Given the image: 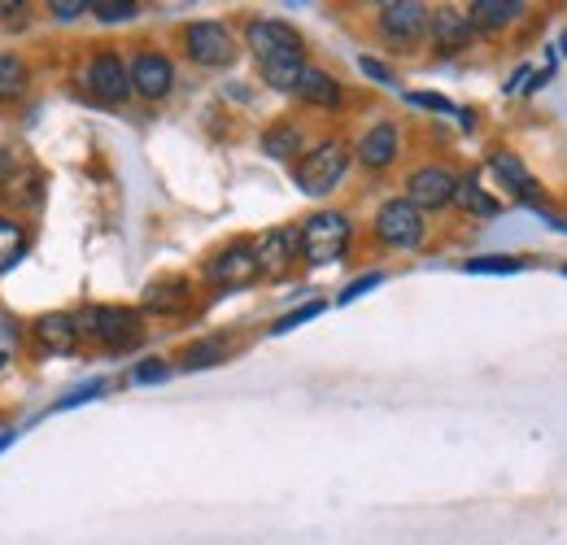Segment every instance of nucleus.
Returning <instances> with one entry per match:
<instances>
[{"mask_svg": "<svg viewBox=\"0 0 567 545\" xmlns=\"http://www.w3.org/2000/svg\"><path fill=\"white\" fill-rule=\"evenodd\" d=\"M494 171L519 193V197H533V175L524 171V162L519 157H511V153H494Z\"/></svg>", "mask_w": 567, "mask_h": 545, "instance_id": "22", "label": "nucleus"}, {"mask_svg": "<svg viewBox=\"0 0 567 545\" xmlns=\"http://www.w3.org/2000/svg\"><path fill=\"white\" fill-rule=\"evenodd\" d=\"M83 88L101 101H127L136 88H132V66L118 58V53H96L87 66H83Z\"/></svg>", "mask_w": 567, "mask_h": 545, "instance_id": "6", "label": "nucleus"}, {"mask_svg": "<svg viewBox=\"0 0 567 545\" xmlns=\"http://www.w3.org/2000/svg\"><path fill=\"white\" fill-rule=\"evenodd\" d=\"M136 380H141V384L166 380V367H162V362H141V367H136Z\"/></svg>", "mask_w": 567, "mask_h": 545, "instance_id": "34", "label": "nucleus"}, {"mask_svg": "<svg viewBox=\"0 0 567 545\" xmlns=\"http://www.w3.org/2000/svg\"><path fill=\"white\" fill-rule=\"evenodd\" d=\"M524 13V0H476L472 9H467V18L476 22V27H506V22H515Z\"/></svg>", "mask_w": 567, "mask_h": 545, "instance_id": "17", "label": "nucleus"}, {"mask_svg": "<svg viewBox=\"0 0 567 545\" xmlns=\"http://www.w3.org/2000/svg\"><path fill=\"white\" fill-rule=\"evenodd\" d=\"M184 44L197 66H231V58H236V40L223 22H193L184 31Z\"/></svg>", "mask_w": 567, "mask_h": 545, "instance_id": "7", "label": "nucleus"}, {"mask_svg": "<svg viewBox=\"0 0 567 545\" xmlns=\"http://www.w3.org/2000/svg\"><path fill=\"white\" fill-rule=\"evenodd\" d=\"M0 367H4V353H0Z\"/></svg>", "mask_w": 567, "mask_h": 545, "instance_id": "36", "label": "nucleus"}, {"mask_svg": "<svg viewBox=\"0 0 567 545\" xmlns=\"http://www.w3.org/2000/svg\"><path fill=\"white\" fill-rule=\"evenodd\" d=\"M564 53H567V35H564Z\"/></svg>", "mask_w": 567, "mask_h": 545, "instance_id": "35", "label": "nucleus"}, {"mask_svg": "<svg viewBox=\"0 0 567 545\" xmlns=\"http://www.w3.org/2000/svg\"><path fill=\"white\" fill-rule=\"evenodd\" d=\"M206 275H210L218 288H245V284H254L262 271H258V254H254V245H231V249L214 254Z\"/></svg>", "mask_w": 567, "mask_h": 545, "instance_id": "10", "label": "nucleus"}, {"mask_svg": "<svg viewBox=\"0 0 567 545\" xmlns=\"http://www.w3.org/2000/svg\"><path fill=\"white\" fill-rule=\"evenodd\" d=\"M49 9H53V18H79V13L92 9V4H83V0H53Z\"/></svg>", "mask_w": 567, "mask_h": 545, "instance_id": "32", "label": "nucleus"}, {"mask_svg": "<svg viewBox=\"0 0 567 545\" xmlns=\"http://www.w3.org/2000/svg\"><path fill=\"white\" fill-rule=\"evenodd\" d=\"M427 31H432V40H436L441 53H463L472 44V35H476V22L463 9H436L432 22H427Z\"/></svg>", "mask_w": 567, "mask_h": 545, "instance_id": "13", "label": "nucleus"}, {"mask_svg": "<svg viewBox=\"0 0 567 545\" xmlns=\"http://www.w3.org/2000/svg\"><path fill=\"white\" fill-rule=\"evenodd\" d=\"M27 254V232L13 218H0V271H9Z\"/></svg>", "mask_w": 567, "mask_h": 545, "instance_id": "20", "label": "nucleus"}, {"mask_svg": "<svg viewBox=\"0 0 567 545\" xmlns=\"http://www.w3.org/2000/svg\"><path fill=\"white\" fill-rule=\"evenodd\" d=\"M297 96L301 101H310V105H337L341 101V83L332 79V74H323V70L306 66V74H301V83H297Z\"/></svg>", "mask_w": 567, "mask_h": 545, "instance_id": "16", "label": "nucleus"}, {"mask_svg": "<svg viewBox=\"0 0 567 545\" xmlns=\"http://www.w3.org/2000/svg\"><path fill=\"white\" fill-rule=\"evenodd\" d=\"M297 249H301V232H292V227H271V232H262L258 245H254V254H258V271L284 275L288 267H292Z\"/></svg>", "mask_w": 567, "mask_h": 545, "instance_id": "11", "label": "nucleus"}, {"mask_svg": "<svg viewBox=\"0 0 567 545\" xmlns=\"http://www.w3.org/2000/svg\"><path fill=\"white\" fill-rule=\"evenodd\" d=\"M454 202L463 205V209H472V214H489V218L497 214V202L489 193H481L476 179H458V197H454Z\"/></svg>", "mask_w": 567, "mask_h": 545, "instance_id": "24", "label": "nucleus"}, {"mask_svg": "<svg viewBox=\"0 0 567 545\" xmlns=\"http://www.w3.org/2000/svg\"><path fill=\"white\" fill-rule=\"evenodd\" d=\"M411 105H424V110H441V114H454V105L436 92H411Z\"/></svg>", "mask_w": 567, "mask_h": 545, "instance_id": "30", "label": "nucleus"}, {"mask_svg": "<svg viewBox=\"0 0 567 545\" xmlns=\"http://www.w3.org/2000/svg\"><path fill=\"white\" fill-rule=\"evenodd\" d=\"M79 332L101 341L105 349H136L141 345V315L127 306H87L79 315Z\"/></svg>", "mask_w": 567, "mask_h": 545, "instance_id": "3", "label": "nucleus"}, {"mask_svg": "<svg viewBox=\"0 0 567 545\" xmlns=\"http://www.w3.org/2000/svg\"><path fill=\"white\" fill-rule=\"evenodd\" d=\"M223 353H227V345L223 341H202L188 349V367L197 371V367H214V362H223Z\"/></svg>", "mask_w": 567, "mask_h": 545, "instance_id": "26", "label": "nucleus"}, {"mask_svg": "<svg viewBox=\"0 0 567 545\" xmlns=\"http://www.w3.org/2000/svg\"><path fill=\"white\" fill-rule=\"evenodd\" d=\"M350 245V218L337 214V209H323V214H310L306 227H301V254L306 263L323 267V263H337Z\"/></svg>", "mask_w": 567, "mask_h": 545, "instance_id": "4", "label": "nucleus"}, {"mask_svg": "<svg viewBox=\"0 0 567 545\" xmlns=\"http://www.w3.org/2000/svg\"><path fill=\"white\" fill-rule=\"evenodd\" d=\"M132 88L141 92L144 101H162L175 88V66L162 53H136L132 58Z\"/></svg>", "mask_w": 567, "mask_h": 545, "instance_id": "12", "label": "nucleus"}, {"mask_svg": "<svg viewBox=\"0 0 567 545\" xmlns=\"http://www.w3.org/2000/svg\"><path fill=\"white\" fill-rule=\"evenodd\" d=\"M40 193H44L40 171H22V175L4 179V197H9L13 205H40Z\"/></svg>", "mask_w": 567, "mask_h": 545, "instance_id": "21", "label": "nucleus"}, {"mask_svg": "<svg viewBox=\"0 0 567 545\" xmlns=\"http://www.w3.org/2000/svg\"><path fill=\"white\" fill-rule=\"evenodd\" d=\"M262 148H267L271 157H292V153L301 148V132H297L292 123H280V127H271V132L262 136Z\"/></svg>", "mask_w": 567, "mask_h": 545, "instance_id": "23", "label": "nucleus"}, {"mask_svg": "<svg viewBox=\"0 0 567 545\" xmlns=\"http://www.w3.org/2000/svg\"><path fill=\"white\" fill-rule=\"evenodd\" d=\"M519 267H524L519 258H476V263H467L472 275H515Z\"/></svg>", "mask_w": 567, "mask_h": 545, "instance_id": "27", "label": "nucleus"}, {"mask_svg": "<svg viewBox=\"0 0 567 545\" xmlns=\"http://www.w3.org/2000/svg\"><path fill=\"white\" fill-rule=\"evenodd\" d=\"M188 301V284L184 279H166V284H148L144 306L148 310H179Z\"/></svg>", "mask_w": 567, "mask_h": 545, "instance_id": "18", "label": "nucleus"}, {"mask_svg": "<svg viewBox=\"0 0 567 545\" xmlns=\"http://www.w3.org/2000/svg\"><path fill=\"white\" fill-rule=\"evenodd\" d=\"M319 310H323V301H310V306H301V310H292V315H284L280 323H276V337H280V332H292V328H297V323H306V319H315Z\"/></svg>", "mask_w": 567, "mask_h": 545, "instance_id": "28", "label": "nucleus"}, {"mask_svg": "<svg viewBox=\"0 0 567 545\" xmlns=\"http://www.w3.org/2000/svg\"><path fill=\"white\" fill-rule=\"evenodd\" d=\"M35 337L49 345L53 353H71L74 345H79V319H71V315H44L35 323Z\"/></svg>", "mask_w": 567, "mask_h": 545, "instance_id": "15", "label": "nucleus"}, {"mask_svg": "<svg viewBox=\"0 0 567 545\" xmlns=\"http://www.w3.org/2000/svg\"><path fill=\"white\" fill-rule=\"evenodd\" d=\"M427 9L420 0H389L380 4V31L393 40V44H415L427 35Z\"/></svg>", "mask_w": 567, "mask_h": 545, "instance_id": "9", "label": "nucleus"}, {"mask_svg": "<svg viewBox=\"0 0 567 545\" xmlns=\"http://www.w3.org/2000/svg\"><path fill=\"white\" fill-rule=\"evenodd\" d=\"M101 389H105V380H92V384H83V389H74L71 398H62V402H58V410L79 407V402H92V398H101Z\"/></svg>", "mask_w": 567, "mask_h": 545, "instance_id": "29", "label": "nucleus"}, {"mask_svg": "<svg viewBox=\"0 0 567 545\" xmlns=\"http://www.w3.org/2000/svg\"><path fill=\"white\" fill-rule=\"evenodd\" d=\"M258 66H262V79L280 92H297L301 74H306V49H301V35L288 27V22H276V18H258L249 22L245 31Z\"/></svg>", "mask_w": 567, "mask_h": 545, "instance_id": "1", "label": "nucleus"}, {"mask_svg": "<svg viewBox=\"0 0 567 545\" xmlns=\"http://www.w3.org/2000/svg\"><path fill=\"white\" fill-rule=\"evenodd\" d=\"M380 279H384V275H380V271L362 275V279H354V284H350V288H346V292H341V301H354L358 292H367V288H375V284H380Z\"/></svg>", "mask_w": 567, "mask_h": 545, "instance_id": "31", "label": "nucleus"}, {"mask_svg": "<svg viewBox=\"0 0 567 545\" xmlns=\"http://www.w3.org/2000/svg\"><path fill=\"white\" fill-rule=\"evenodd\" d=\"M346 171H350V148L341 140H323L297 162V188L310 197H323L346 179Z\"/></svg>", "mask_w": 567, "mask_h": 545, "instance_id": "2", "label": "nucleus"}, {"mask_svg": "<svg viewBox=\"0 0 567 545\" xmlns=\"http://www.w3.org/2000/svg\"><path fill=\"white\" fill-rule=\"evenodd\" d=\"M358 157H362V166H371V171H384L393 157H398V127L393 123H375L362 144H358Z\"/></svg>", "mask_w": 567, "mask_h": 545, "instance_id": "14", "label": "nucleus"}, {"mask_svg": "<svg viewBox=\"0 0 567 545\" xmlns=\"http://www.w3.org/2000/svg\"><path fill=\"white\" fill-rule=\"evenodd\" d=\"M564 275H567V267H564Z\"/></svg>", "mask_w": 567, "mask_h": 545, "instance_id": "37", "label": "nucleus"}, {"mask_svg": "<svg viewBox=\"0 0 567 545\" xmlns=\"http://www.w3.org/2000/svg\"><path fill=\"white\" fill-rule=\"evenodd\" d=\"M136 0H92V13L101 18V22H127V18H136Z\"/></svg>", "mask_w": 567, "mask_h": 545, "instance_id": "25", "label": "nucleus"}, {"mask_svg": "<svg viewBox=\"0 0 567 545\" xmlns=\"http://www.w3.org/2000/svg\"><path fill=\"white\" fill-rule=\"evenodd\" d=\"M458 197V175L450 166H420L406 184V202L415 209H441Z\"/></svg>", "mask_w": 567, "mask_h": 545, "instance_id": "8", "label": "nucleus"}, {"mask_svg": "<svg viewBox=\"0 0 567 545\" xmlns=\"http://www.w3.org/2000/svg\"><path fill=\"white\" fill-rule=\"evenodd\" d=\"M358 66L367 70V74H371L375 83H393V74H389V66H384V62H375V58H358Z\"/></svg>", "mask_w": 567, "mask_h": 545, "instance_id": "33", "label": "nucleus"}, {"mask_svg": "<svg viewBox=\"0 0 567 545\" xmlns=\"http://www.w3.org/2000/svg\"><path fill=\"white\" fill-rule=\"evenodd\" d=\"M27 92V62L18 53H0V101H13Z\"/></svg>", "mask_w": 567, "mask_h": 545, "instance_id": "19", "label": "nucleus"}, {"mask_svg": "<svg viewBox=\"0 0 567 545\" xmlns=\"http://www.w3.org/2000/svg\"><path fill=\"white\" fill-rule=\"evenodd\" d=\"M375 236L389 245V249H415L424 240V209L398 197V202H384L375 214Z\"/></svg>", "mask_w": 567, "mask_h": 545, "instance_id": "5", "label": "nucleus"}]
</instances>
